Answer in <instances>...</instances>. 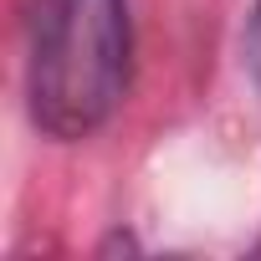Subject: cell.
Wrapping results in <instances>:
<instances>
[{"label": "cell", "mask_w": 261, "mask_h": 261, "mask_svg": "<svg viewBox=\"0 0 261 261\" xmlns=\"http://www.w3.org/2000/svg\"><path fill=\"white\" fill-rule=\"evenodd\" d=\"M26 113L57 144H82L118 118L134 87L128 0H31L26 16Z\"/></svg>", "instance_id": "cell-1"}, {"label": "cell", "mask_w": 261, "mask_h": 261, "mask_svg": "<svg viewBox=\"0 0 261 261\" xmlns=\"http://www.w3.org/2000/svg\"><path fill=\"white\" fill-rule=\"evenodd\" d=\"M246 72L261 97V0H251V16H246Z\"/></svg>", "instance_id": "cell-2"}]
</instances>
